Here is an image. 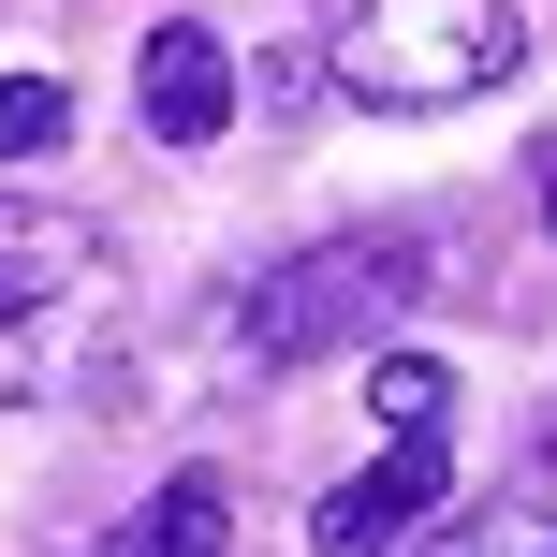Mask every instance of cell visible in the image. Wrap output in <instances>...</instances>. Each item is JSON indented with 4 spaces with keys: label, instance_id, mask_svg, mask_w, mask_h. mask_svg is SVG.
Wrapping results in <instances>:
<instances>
[{
    "label": "cell",
    "instance_id": "1",
    "mask_svg": "<svg viewBox=\"0 0 557 557\" xmlns=\"http://www.w3.org/2000/svg\"><path fill=\"white\" fill-rule=\"evenodd\" d=\"M425 235H396V221H352V235H308L294 264H264L250 294H235V323H221V352L250 367V382H294V367H323V352H352V337H382L396 308L425 294Z\"/></svg>",
    "mask_w": 557,
    "mask_h": 557
},
{
    "label": "cell",
    "instance_id": "2",
    "mask_svg": "<svg viewBox=\"0 0 557 557\" xmlns=\"http://www.w3.org/2000/svg\"><path fill=\"white\" fill-rule=\"evenodd\" d=\"M117 382V264L88 221H15L0 206V411Z\"/></svg>",
    "mask_w": 557,
    "mask_h": 557
},
{
    "label": "cell",
    "instance_id": "3",
    "mask_svg": "<svg viewBox=\"0 0 557 557\" xmlns=\"http://www.w3.org/2000/svg\"><path fill=\"white\" fill-rule=\"evenodd\" d=\"M529 59V15L513 0H323V74L382 117L425 103H484V88Z\"/></svg>",
    "mask_w": 557,
    "mask_h": 557
},
{
    "label": "cell",
    "instance_id": "4",
    "mask_svg": "<svg viewBox=\"0 0 557 557\" xmlns=\"http://www.w3.org/2000/svg\"><path fill=\"white\" fill-rule=\"evenodd\" d=\"M441 513H455V455H441V425H411V441H382V470H352L308 513V543L323 557H411Z\"/></svg>",
    "mask_w": 557,
    "mask_h": 557
},
{
    "label": "cell",
    "instance_id": "5",
    "mask_svg": "<svg viewBox=\"0 0 557 557\" xmlns=\"http://www.w3.org/2000/svg\"><path fill=\"white\" fill-rule=\"evenodd\" d=\"M133 103H147V133L162 147H221L235 133V59H221V29H147V59H133Z\"/></svg>",
    "mask_w": 557,
    "mask_h": 557
},
{
    "label": "cell",
    "instance_id": "6",
    "mask_svg": "<svg viewBox=\"0 0 557 557\" xmlns=\"http://www.w3.org/2000/svg\"><path fill=\"white\" fill-rule=\"evenodd\" d=\"M221 543H235V484H221V470H176L162 499L133 513V543H117V557H221Z\"/></svg>",
    "mask_w": 557,
    "mask_h": 557
},
{
    "label": "cell",
    "instance_id": "7",
    "mask_svg": "<svg viewBox=\"0 0 557 557\" xmlns=\"http://www.w3.org/2000/svg\"><path fill=\"white\" fill-rule=\"evenodd\" d=\"M59 147H74V88H59V74H0V176L59 162Z\"/></svg>",
    "mask_w": 557,
    "mask_h": 557
},
{
    "label": "cell",
    "instance_id": "8",
    "mask_svg": "<svg viewBox=\"0 0 557 557\" xmlns=\"http://www.w3.org/2000/svg\"><path fill=\"white\" fill-rule=\"evenodd\" d=\"M441 367H425V352H382V367H367V411H382V441H411V425H441Z\"/></svg>",
    "mask_w": 557,
    "mask_h": 557
},
{
    "label": "cell",
    "instance_id": "9",
    "mask_svg": "<svg viewBox=\"0 0 557 557\" xmlns=\"http://www.w3.org/2000/svg\"><path fill=\"white\" fill-rule=\"evenodd\" d=\"M529 162H543V235H557V133H543V147H529Z\"/></svg>",
    "mask_w": 557,
    "mask_h": 557
}]
</instances>
